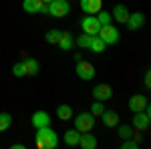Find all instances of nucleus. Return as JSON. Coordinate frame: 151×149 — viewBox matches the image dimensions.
I'll return each mask as SVG.
<instances>
[{"instance_id": "9d476101", "label": "nucleus", "mask_w": 151, "mask_h": 149, "mask_svg": "<svg viewBox=\"0 0 151 149\" xmlns=\"http://www.w3.org/2000/svg\"><path fill=\"white\" fill-rule=\"evenodd\" d=\"M149 105V99L145 95H133L129 99V109L135 113V111H145V107Z\"/></svg>"}, {"instance_id": "0eeeda50", "label": "nucleus", "mask_w": 151, "mask_h": 149, "mask_svg": "<svg viewBox=\"0 0 151 149\" xmlns=\"http://www.w3.org/2000/svg\"><path fill=\"white\" fill-rule=\"evenodd\" d=\"M149 125H151V113H147V111H135L133 113L131 127H135L137 131H145V129H149Z\"/></svg>"}, {"instance_id": "f8f14e48", "label": "nucleus", "mask_w": 151, "mask_h": 149, "mask_svg": "<svg viewBox=\"0 0 151 149\" xmlns=\"http://www.w3.org/2000/svg\"><path fill=\"white\" fill-rule=\"evenodd\" d=\"M30 123H32L36 129H38V127H47V125H50V115H48L47 111H35Z\"/></svg>"}, {"instance_id": "20e7f679", "label": "nucleus", "mask_w": 151, "mask_h": 149, "mask_svg": "<svg viewBox=\"0 0 151 149\" xmlns=\"http://www.w3.org/2000/svg\"><path fill=\"white\" fill-rule=\"evenodd\" d=\"M69 12H70L69 0H52V2H48V14L55 16V18H63Z\"/></svg>"}, {"instance_id": "6e6552de", "label": "nucleus", "mask_w": 151, "mask_h": 149, "mask_svg": "<svg viewBox=\"0 0 151 149\" xmlns=\"http://www.w3.org/2000/svg\"><path fill=\"white\" fill-rule=\"evenodd\" d=\"M111 97H113V89H111V85L101 83V85L93 87V99H95V101H101V103H105V101H109Z\"/></svg>"}, {"instance_id": "f03ea898", "label": "nucleus", "mask_w": 151, "mask_h": 149, "mask_svg": "<svg viewBox=\"0 0 151 149\" xmlns=\"http://www.w3.org/2000/svg\"><path fill=\"white\" fill-rule=\"evenodd\" d=\"M97 36L103 40L105 45H117V42H119V38H121V32H119V28L113 26V24H103Z\"/></svg>"}, {"instance_id": "bb28decb", "label": "nucleus", "mask_w": 151, "mask_h": 149, "mask_svg": "<svg viewBox=\"0 0 151 149\" xmlns=\"http://www.w3.org/2000/svg\"><path fill=\"white\" fill-rule=\"evenodd\" d=\"M103 111H105V105L101 103V101H97V103L91 105V115H93V117H101Z\"/></svg>"}, {"instance_id": "f3484780", "label": "nucleus", "mask_w": 151, "mask_h": 149, "mask_svg": "<svg viewBox=\"0 0 151 149\" xmlns=\"http://www.w3.org/2000/svg\"><path fill=\"white\" fill-rule=\"evenodd\" d=\"M63 139H65V143H67L69 147H77V145H79V139H81V133L73 127V129H69V131H65Z\"/></svg>"}, {"instance_id": "2f4dec72", "label": "nucleus", "mask_w": 151, "mask_h": 149, "mask_svg": "<svg viewBox=\"0 0 151 149\" xmlns=\"http://www.w3.org/2000/svg\"><path fill=\"white\" fill-rule=\"evenodd\" d=\"M22 147H24L22 143H14V145H12V149H22Z\"/></svg>"}, {"instance_id": "a878e982", "label": "nucleus", "mask_w": 151, "mask_h": 149, "mask_svg": "<svg viewBox=\"0 0 151 149\" xmlns=\"http://www.w3.org/2000/svg\"><path fill=\"white\" fill-rule=\"evenodd\" d=\"M119 127V137L121 139H131L133 137V127L131 125H117Z\"/></svg>"}, {"instance_id": "5701e85b", "label": "nucleus", "mask_w": 151, "mask_h": 149, "mask_svg": "<svg viewBox=\"0 0 151 149\" xmlns=\"http://www.w3.org/2000/svg\"><path fill=\"white\" fill-rule=\"evenodd\" d=\"M12 125V115L10 113H0V131H6Z\"/></svg>"}, {"instance_id": "aec40b11", "label": "nucleus", "mask_w": 151, "mask_h": 149, "mask_svg": "<svg viewBox=\"0 0 151 149\" xmlns=\"http://www.w3.org/2000/svg\"><path fill=\"white\" fill-rule=\"evenodd\" d=\"M63 50H70L73 48V45H75V38H73V35L70 32H60V38H58L57 42Z\"/></svg>"}, {"instance_id": "ddd939ff", "label": "nucleus", "mask_w": 151, "mask_h": 149, "mask_svg": "<svg viewBox=\"0 0 151 149\" xmlns=\"http://www.w3.org/2000/svg\"><path fill=\"white\" fill-rule=\"evenodd\" d=\"M22 69H24V75L35 77V75H38V71H40V65H38L36 58H24L22 60Z\"/></svg>"}, {"instance_id": "7ed1b4c3", "label": "nucleus", "mask_w": 151, "mask_h": 149, "mask_svg": "<svg viewBox=\"0 0 151 149\" xmlns=\"http://www.w3.org/2000/svg\"><path fill=\"white\" fill-rule=\"evenodd\" d=\"M95 119L97 117H93L91 115V111L89 113H79L73 121H75V129L79 131V133H87V131H93L95 127Z\"/></svg>"}, {"instance_id": "c85d7f7f", "label": "nucleus", "mask_w": 151, "mask_h": 149, "mask_svg": "<svg viewBox=\"0 0 151 149\" xmlns=\"http://www.w3.org/2000/svg\"><path fill=\"white\" fill-rule=\"evenodd\" d=\"M12 75L18 77V79H20V77H26V75H24V69H22V63H16V65L12 67Z\"/></svg>"}, {"instance_id": "b1692460", "label": "nucleus", "mask_w": 151, "mask_h": 149, "mask_svg": "<svg viewBox=\"0 0 151 149\" xmlns=\"http://www.w3.org/2000/svg\"><path fill=\"white\" fill-rule=\"evenodd\" d=\"M95 16H97V20L101 22V26H103V24H111V20H113L111 12H107V10H99Z\"/></svg>"}, {"instance_id": "4468645a", "label": "nucleus", "mask_w": 151, "mask_h": 149, "mask_svg": "<svg viewBox=\"0 0 151 149\" xmlns=\"http://www.w3.org/2000/svg\"><path fill=\"white\" fill-rule=\"evenodd\" d=\"M101 121L105 127H117L119 125V113L117 111H103L101 113Z\"/></svg>"}, {"instance_id": "39448f33", "label": "nucleus", "mask_w": 151, "mask_h": 149, "mask_svg": "<svg viewBox=\"0 0 151 149\" xmlns=\"http://www.w3.org/2000/svg\"><path fill=\"white\" fill-rule=\"evenodd\" d=\"M81 28H83V32H87V35H91V36H97L99 30H101V22L97 20L95 14H87L81 20Z\"/></svg>"}, {"instance_id": "6ab92c4d", "label": "nucleus", "mask_w": 151, "mask_h": 149, "mask_svg": "<svg viewBox=\"0 0 151 149\" xmlns=\"http://www.w3.org/2000/svg\"><path fill=\"white\" fill-rule=\"evenodd\" d=\"M57 117L60 119V121H70V119H73V107L67 105V103L58 105L57 107Z\"/></svg>"}, {"instance_id": "412c9836", "label": "nucleus", "mask_w": 151, "mask_h": 149, "mask_svg": "<svg viewBox=\"0 0 151 149\" xmlns=\"http://www.w3.org/2000/svg\"><path fill=\"white\" fill-rule=\"evenodd\" d=\"M60 32L63 30H58V28H50V30H47V35H45V40H47L48 45H57L58 38H60Z\"/></svg>"}, {"instance_id": "dca6fc26", "label": "nucleus", "mask_w": 151, "mask_h": 149, "mask_svg": "<svg viewBox=\"0 0 151 149\" xmlns=\"http://www.w3.org/2000/svg\"><path fill=\"white\" fill-rule=\"evenodd\" d=\"M79 147L83 149H95L97 147V137L91 135V131L87 133H81V139H79Z\"/></svg>"}, {"instance_id": "a211bd4d", "label": "nucleus", "mask_w": 151, "mask_h": 149, "mask_svg": "<svg viewBox=\"0 0 151 149\" xmlns=\"http://www.w3.org/2000/svg\"><path fill=\"white\" fill-rule=\"evenodd\" d=\"M42 6V0H22V8L28 14H38Z\"/></svg>"}, {"instance_id": "423d86ee", "label": "nucleus", "mask_w": 151, "mask_h": 149, "mask_svg": "<svg viewBox=\"0 0 151 149\" xmlns=\"http://www.w3.org/2000/svg\"><path fill=\"white\" fill-rule=\"evenodd\" d=\"M75 73H77V77L81 81H91L95 77V67L91 63H87V60H77V65H75Z\"/></svg>"}, {"instance_id": "473e14b6", "label": "nucleus", "mask_w": 151, "mask_h": 149, "mask_svg": "<svg viewBox=\"0 0 151 149\" xmlns=\"http://www.w3.org/2000/svg\"><path fill=\"white\" fill-rule=\"evenodd\" d=\"M42 2H47V4H48V2H52V0H42Z\"/></svg>"}, {"instance_id": "f257e3e1", "label": "nucleus", "mask_w": 151, "mask_h": 149, "mask_svg": "<svg viewBox=\"0 0 151 149\" xmlns=\"http://www.w3.org/2000/svg\"><path fill=\"white\" fill-rule=\"evenodd\" d=\"M57 145H58V135L57 131L50 129V125L36 129V147L38 149H57Z\"/></svg>"}, {"instance_id": "cd10ccee", "label": "nucleus", "mask_w": 151, "mask_h": 149, "mask_svg": "<svg viewBox=\"0 0 151 149\" xmlns=\"http://www.w3.org/2000/svg\"><path fill=\"white\" fill-rule=\"evenodd\" d=\"M137 147H139V143L135 139H123V143H121V149H137Z\"/></svg>"}, {"instance_id": "4be33fe9", "label": "nucleus", "mask_w": 151, "mask_h": 149, "mask_svg": "<svg viewBox=\"0 0 151 149\" xmlns=\"http://www.w3.org/2000/svg\"><path fill=\"white\" fill-rule=\"evenodd\" d=\"M105 46H107V45H105L99 36H93V38H91V45H89V48H91L93 53H97V55H101V53L105 50Z\"/></svg>"}, {"instance_id": "c756f323", "label": "nucleus", "mask_w": 151, "mask_h": 149, "mask_svg": "<svg viewBox=\"0 0 151 149\" xmlns=\"http://www.w3.org/2000/svg\"><path fill=\"white\" fill-rule=\"evenodd\" d=\"M145 89H151V73L145 71Z\"/></svg>"}, {"instance_id": "2eb2a0df", "label": "nucleus", "mask_w": 151, "mask_h": 149, "mask_svg": "<svg viewBox=\"0 0 151 149\" xmlns=\"http://www.w3.org/2000/svg\"><path fill=\"white\" fill-rule=\"evenodd\" d=\"M111 16L115 18L117 22H127V18H129V10H127V6H123V4H117V6H113V12H111Z\"/></svg>"}, {"instance_id": "9b49d317", "label": "nucleus", "mask_w": 151, "mask_h": 149, "mask_svg": "<svg viewBox=\"0 0 151 149\" xmlns=\"http://www.w3.org/2000/svg\"><path fill=\"white\" fill-rule=\"evenodd\" d=\"M81 8L87 14H97L103 10V0H81Z\"/></svg>"}, {"instance_id": "1a4fd4ad", "label": "nucleus", "mask_w": 151, "mask_h": 149, "mask_svg": "<svg viewBox=\"0 0 151 149\" xmlns=\"http://www.w3.org/2000/svg\"><path fill=\"white\" fill-rule=\"evenodd\" d=\"M125 24H127L129 30H139L141 26L145 24V14L143 12H129V18Z\"/></svg>"}, {"instance_id": "7c9ffc66", "label": "nucleus", "mask_w": 151, "mask_h": 149, "mask_svg": "<svg viewBox=\"0 0 151 149\" xmlns=\"http://www.w3.org/2000/svg\"><path fill=\"white\" fill-rule=\"evenodd\" d=\"M40 12H42V14H48V4H47V2H42V6H40Z\"/></svg>"}, {"instance_id": "393cba45", "label": "nucleus", "mask_w": 151, "mask_h": 149, "mask_svg": "<svg viewBox=\"0 0 151 149\" xmlns=\"http://www.w3.org/2000/svg\"><path fill=\"white\" fill-rule=\"evenodd\" d=\"M91 38H93L91 35L83 32L81 36H77V40H75V42H77V46H81V48H89V45H91Z\"/></svg>"}]
</instances>
